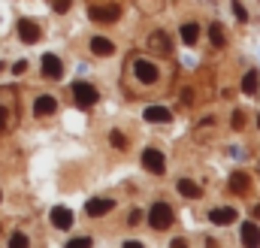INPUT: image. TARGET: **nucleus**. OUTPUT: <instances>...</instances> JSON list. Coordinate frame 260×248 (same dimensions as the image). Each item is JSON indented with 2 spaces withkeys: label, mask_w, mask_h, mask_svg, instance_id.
Wrapping results in <instances>:
<instances>
[{
  "label": "nucleus",
  "mask_w": 260,
  "mask_h": 248,
  "mask_svg": "<svg viewBox=\"0 0 260 248\" xmlns=\"http://www.w3.org/2000/svg\"><path fill=\"white\" fill-rule=\"evenodd\" d=\"M148 224H151L154 230H167V227L173 224V206H170V203H154L151 212H148Z\"/></svg>",
  "instance_id": "nucleus-2"
},
{
  "label": "nucleus",
  "mask_w": 260,
  "mask_h": 248,
  "mask_svg": "<svg viewBox=\"0 0 260 248\" xmlns=\"http://www.w3.org/2000/svg\"><path fill=\"white\" fill-rule=\"evenodd\" d=\"M49 218H52V224H55L58 230H70V227H73V212L64 209V206H55Z\"/></svg>",
  "instance_id": "nucleus-9"
},
{
  "label": "nucleus",
  "mask_w": 260,
  "mask_h": 248,
  "mask_svg": "<svg viewBox=\"0 0 260 248\" xmlns=\"http://www.w3.org/2000/svg\"><path fill=\"white\" fill-rule=\"evenodd\" d=\"M18 37H21V43H37L43 34H40V24H37V21L21 18V21H18Z\"/></svg>",
  "instance_id": "nucleus-7"
},
{
  "label": "nucleus",
  "mask_w": 260,
  "mask_h": 248,
  "mask_svg": "<svg viewBox=\"0 0 260 248\" xmlns=\"http://www.w3.org/2000/svg\"><path fill=\"white\" fill-rule=\"evenodd\" d=\"M142 118L145 121H157V124H167L170 118H173V112L167 109V106H148L145 112H142Z\"/></svg>",
  "instance_id": "nucleus-12"
},
{
  "label": "nucleus",
  "mask_w": 260,
  "mask_h": 248,
  "mask_svg": "<svg viewBox=\"0 0 260 248\" xmlns=\"http://www.w3.org/2000/svg\"><path fill=\"white\" fill-rule=\"evenodd\" d=\"M242 124H245V115L236 112V115H233V130H242Z\"/></svg>",
  "instance_id": "nucleus-26"
},
{
  "label": "nucleus",
  "mask_w": 260,
  "mask_h": 248,
  "mask_svg": "<svg viewBox=\"0 0 260 248\" xmlns=\"http://www.w3.org/2000/svg\"><path fill=\"white\" fill-rule=\"evenodd\" d=\"M118 15H121V6H115V3H109V6H91V18L94 21H118Z\"/></svg>",
  "instance_id": "nucleus-6"
},
{
  "label": "nucleus",
  "mask_w": 260,
  "mask_h": 248,
  "mask_svg": "<svg viewBox=\"0 0 260 248\" xmlns=\"http://www.w3.org/2000/svg\"><path fill=\"white\" fill-rule=\"evenodd\" d=\"M0 200H3V194H0Z\"/></svg>",
  "instance_id": "nucleus-32"
},
{
  "label": "nucleus",
  "mask_w": 260,
  "mask_h": 248,
  "mask_svg": "<svg viewBox=\"0 0 260 248\" xmlns=\"http://www.w3.org/2000/svg\"><path fill=\"white\" fill-rule=\"evenodd\" d=\"M257 85H260V76H257V70H251V73H245V79H242V91H245V94H257Z\"/></svg>",
  "instance_id": "nucleus-18"
},
{
  "label": "nucleus",
  "mask_w": 260,
  "mask_h": 248,
  "mask_svg": "<svg viewBox=\"0 0 260 248\" xmlns=\"http://www.w3.org/2000/svg\"><path fill=\"white\" fill-rule=\"evenodd\" d=\"M73 6V0H55V12H67Z\"/></svg>",
  "instance_id": "nucleus-25"
},
{
  "label": "nucleus",
  "mask_w": 260,
  "mask_h": 248,
  "mask_svg": "<svg viewBox=\"0 0 260 248\" xmlns=\"http://www.w3.org/2000/svg\"><path fill=\"white\" fill-rule=\"evenodd\" d=\"M55 109H58V100L49 97V94H43V97L34 100V115H52Z\"/></svg>",
  "instance_id": "nucleus-11"
},
{
  "label": "nucleus",
  "mask_w": 260,
  "mask_h": 248,
  "mask_svg": "<svg viewBox=\"0 0 260 248\" xmlns=\"http://www.w3.org/2000/svg\"><path fill=\"white\" fill-rule=\"evenodd\" d=\"M139 218H142V212H139V209H133V212H130V215H127V224H136Z\"/></svg>",
  "instance_id": "nucleus-27"
},
{
  "label": "nucleus",
  "mask_w": 260,
  "mask_h": 248,
  "mask_svg": "<svg viewBox=\"0 0 260 248\" xmlns=\"http://www.w3.org/2000/svg\"><path fill=\"white\" fill-rule=\"evenodd\" d=\"M142 167L148 170V173H164V167H167V161H164V154L157 151V148H145L142 151Z\"/></svg>",
  "instance_id": "nucleus-4"
},
{
  "label": "nucleus",
  "mask_w": 260,
  "mask_h": 248,
  "mask_svg": "<svg viewBox=\"0 0 260 248\" xmlns=\"http://www.w3.org/2000/svg\"><path fill=\"white\" fill-rule=\"evenodd\" d=\"M91 52L100 55V58H106V55L115 52V46H112V40H106V37H94V40H91Z\"/></svg>",
  "instance_id": "nucleus-16"
},
{
  "label": "nucleus",
  "mask_w": 260,
  "mask_h": 248,
  "mask_svg": "<svg viewBox=\"0 0 260 248\" xmlns=\"http://www.w3.org/2000/svg\"><path fill=\"white\" fill-rule=\"evenodd\" d=\"M115 209V200H109V197H94V200H88V206H85V212L91 215V218H100V215H106V212H112Z\"/></svg>",
  "instance_id": "nucleus-5"
},
{
  "label": "nucleus",
  "mask_w": 260,
  "mask_h": 248,
  "mask_svg": "<svg viewBox=\"0 0 260 248\" xmlns=\"http://www.w3.org/2000/svg\"><path fill=\"white\" fill-rule=\"evenodd\" d=\"M73 100H76L79 109H91L94 103H100V94H97L94 85H88V82H76V85H73Z\"/></svg>",
  "instance_id": "nucleus-1"
},
{
  "label": "nucleus",
  "mask_w": 260,
  "mask_h": 248,
  "mask_svg": "<svg viewBox=\"0 0 260 248\" xmlns=\"http://www.w3.org/2000/svg\"><path fill=\"white\" fill-rule=\"evenodd\" d=\"M179 194H185V197H200L203 194V188L191 182V179H179Z\"/></svg>",
  "instance_id": "nucleus-19"
},
{
  "label": "nucleus",
  "mask_w": 260,
  "mask_h": 248,
  "mask_svg": "<svg viewBox=\"0 0 260 248\" xmlns=\"http://www.w3.org/2000/svg\"><path fill=\"white\" fill-rule=\"evenodd\" d=\"M248 188H251V176L248 173H233L230 176V191L233 194H248Z\"/></svg>",
  "instance_id": "nucleus-15"
},
{
  "label": "nucleus",
  "mask_w": 260,
  "mask_h": 248,
  "mask_svg": "<svg viewBox=\"0 0 260 248\" xmlns=\"http://www.w3.org/2000/svg\"><path fill=\"white\" fill-rule=\"evenodd\" d=\"M9 245H27V236H24V233H12V236H9Z\"/></svg>",
  "instance_id": "nucleus-24"
},
{
  "label": "nucleus",
  "mask_w": 260,
  "mask_h": 248,
  "mask_svg": "<svg viewBox=\"0 0 260 248\" xmlns=\"http://www.w3.org/2000/svg\"><path fill=\"white\" fill-rule=\"evenodd\" d=\"M233 15H236L239 21H248V12H245V6H242L239 0H233Z\"/></svg>",
  "instance_id": "nucleus-22"
},
{
  "label": "nucleus",
  "mask_w": 260,
  "mask_h": 248,
  "mask_svg": "<svg viewBox=\"0 0 260 248\" xmlns=\"http://www.w3.org/2000/svg\"><path fill=\"white\" fill-rule=\"evenodd\" d=\"M24 70H27V64H24V61H18V64H15V67H12V73H15V76H21Z\"/></svg>",
  "instance_id": "nucleus-28"
},
{
  "label": "nucleus",
  "mask_w": 260,
  "mask_h": 248,
  "mask_svg": "<svg viewBox=\"0 0 260 248\" xmlns=\"http://www.w3.org/2000/svg\"><path fill=\"white\" fill-rule=\"evenodd\" d=\"M242 242L248 248H257L260 245V227L254 221H248V224H242Z\"/></svg>",
  "instance_id": "nucleus-13"
},
{
  "label": "nucleus",
  "mask_w": 260,
  "mask_h": 248,
  "mask_svg": "<svg viewBox=\"0 0 260 248\" xmlns=\"http://www.w3.org/2000/svg\"><path fill=\"white\" fill-rule=\"evenodd\" d=\"M209 40H212V46H215V49H224V46H227V37H224V24L212 21V24H209Z\"/></svg>",
  "instance_id": "nucleus-17"
},
{
  "label": "nucleus",
  "mask_w": 260,
  "mask_h": 248,
  "mask_svg": "<svg viewBox=\"0 0 260 248\" xmlns=\"http://www.w3.org/2000/svg\"><path fill=\"white\" fill-rule=\"evenodd\" d=\"M6 118H9V112H6V106H0V130L6 127Z\"/></svg>",
  "instance_id": "nucleus-29"
},
{
  "label": "nucleus",
  "mask_w": 260,
  "mask_h": 248,
  "mask_svg": "<svg viewBox=\"0 0 260 248\" xmlns=\"http://www.w3.org/2000/svg\"><path fill=\"white\" fill-rule=\"evenodd\" d=\"M109 139H112V145H115V148H127V139H124V133H121V130H112V133H109Z\"/></svg>",
  "instance_id": "nucleus-21"
},
{
  "label": "nucleus",
  "mask_w": 260,
  "mask_h": 248,
  "mask_svg": "<svg viewBox=\"0 0 260 248\" xmlns=\"http://www.w3.org/2000/svg\"><path fill=\"white\" fill-rule=\"evenodd\" d=\"M67 248H91V239L88 236H79V239H70Z\"/></svg>",
  "instance_id": "nucleus-23"
},
{
  "label": "nucleus",
  "mask_w": 260,
  "mask_h": 248,
  "mask_svg": "<svg viewBox=\"0 0 260 248\" xmlns=\"http://www.w3.org/2000/svg\"><path fill=\"white\" fill-rule=\"evenodd\" d=\"M254 218H260V203L254 206Z\"/></svg>",
  "instance_id": "nucleus-30"
},
{
  "label": "nucleus",
  "mask_w": 260,
  "mask_h": 248,
  "mask_svg": "<svg viewBox=\"0 0 260 248\" xmlns=\"http://www.w3.org/2000/svg\"><path fill=\"white\" fill-rule=\"evenodd\" d=\"M209 221H212V224L227 227V224H233V221H236V209H230V206H224V209H212V212H209Z\"/></svg>",
  "instance_id": "nucleus-10"
},
{
  "label": "nucleus",
  "mask_w": 260,
  "mask_h": 248,
  "mask_svg": "<svg viewBox=\"0 0 260 248\" xmlns=\"http://www.w3.org/2000/svg\"><path fill=\"white\" fill-rule=\"evenodd\" d=\"M133 73H136V79H139L142 85H154V82H157V67L151 61H142V58H139V61L133 64Z\"/></svg>",
  "instance_id": "nucleus-3"
},
{
  "label": "nucleus",
  "mask_w": 260,
  "mask_h": 248,
  "mask_svg": "<svg viewBox=\"0 0 260 248\" xmlns=\"http://www.w3.org/2000/svg\"><path fill=\"white\" fill-rule=\"evenodd\" d=\"M257 127H260V115H257Z\"/></svg>",
  "instance_id": "nucleus-31"
},
{
  "label": "nucleus",
  "mask_w": 260,
  "mask_h": 248,
  "mask_svg": "<svg viewBox=\"0 0 260 248\" xmlns=\"http://www.w3.org/2000/svg\"><path fill=\"white\" fill-rule=\"evenodd\" d=\"M61 73H64V64L58 55H43V76L46 79H61Z\"/></svg>",
  "instance_id": "nucleus-8"
},
{
  "label": "nucleus",
  "mask_w": 260,
  "mask_h": 248,
  "mask_svg": "<svg viewBox=\"0 0 260 248\" xmlns=\"http://www.w3.org/2000/svg\"><path fill=\"white\" fill-rule=\"evenodd\" d=\"M197 40H200V27H197V24H185V27H182V43L194 46Z\"/></svg>",
  "instance_id": "nucleus-20"
},
{
  "label": "nucleus",
  "mask_w": 260,
  "mask_h": 248,
  "mask_svg": "<svg viewBox=\"0 0 260 248\" xmlns=\"http://www.w3.org/2000/svg\"><path fill=\"white\" fill-rule=\"evenodd\" d=\"M148 46H151L154 52H160V55H170V37H167L164 30H154V34L148 37Z\"/></svg>",
  "instance_id": "nucleus-14"
}]
</instances>
